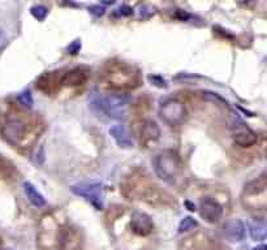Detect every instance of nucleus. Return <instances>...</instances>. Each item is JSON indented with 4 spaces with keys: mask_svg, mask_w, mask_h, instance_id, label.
Returning a JSON list of instances; mask_svg holds the SVG:
<instances>
[{
    "mask_svg": "<svg viewBox=\"0 0 267 250\" xmlns=\"http://www.w3.org/2000/svg\"><path fill=\"white\" fill-rule=\"evenodd\" d=\"M38 243L44 250H76L80 244L79 231L63 212L51 211L41 219Z\"/></svg>",
    "mask_w": 267,
    "mask_h": 250,
    "instance_id": "f257e3e1",
    "label": "nucleus"
},
{
    "mask_svg": "<svg viewBox=\"0 0 267 250\" xmlns=\"http://www.w3.org/2000/svg\"><path fill=\"white\" fill-rule=\"evenodd\" d=\"M0 133L8 143L16 147H30L40 137L38 126L24 114H11L3 119Z\"/></svg>",
    "mask_w": 267,
    "mask_h": 250,
    "instance_id": "f03ea898",
    "label": "nucleus"
},
{
    "mask_svg": "<svg viewBox=\"0 0 267 250\" xmlns=\"http://www.w3.org/2000/svg\"><path fill=\"white\" fill-rule=\"evenodd\" d=\"M154 171L160 180L172 188L185 189L186 176L181 158L172 150L160 151L153 161Z\"/></svg>",
    "mask_w": 267,
    "mask_h": 250,
    "instance_id": "7ed1b4c3",
    "label": "nucleus"
},
{
    "mask_svg": "<svg viewBox=\"0 0 267 250\" xmlns=\"http://www.w3.org/2000/svg\"><path fill=\"white\" fill-rule=\"evenodd\" d=\"M102 83L111 89H133L139 85V75L133 67L125 63H110L100 76Z\"/></svg>",
    "mask_w": 267,
    "mask_h": 250,
    "instance_id": "20e7f679",
    "label": "nucleus"
},
{
    "mask_svg": "<svg viewBox=\"0 0 267 250\" xmlns=\"http://www.w3.org/2000/svg\"><path fill=\"white\" fill-rule=\"evenodd\" d=\"M129 98L124 94H108L104 97H96L91 102V106L112 119H124Z\"/></svg>",
    "mask_w": 267,
    "mask_h": 250,
    "instance_id": "39448f33",
    "label": "nucleus"
},
{
    "mask_svg": "<svg viewBox=\"0 0 267 250\" xmlns=\"http://www.w3.org/2000/svg\"><path fill=\"white\" fill-rule=\"evenodd\" d=\"M159 118L170 126H180L186 119L185 106L176 98H166L160 100Z\"/></svg>",
    "mask_w": 267,
    "mask_h": 250,
    "instance_id": "423d86ee",
    "label": "nucleus"
},
{
    "mask_svg": "<svg viewBox=\"0 0 267 250\" xmlns=\"http://www.w3.org/2000/svg\"><path fill=\"white\" fill-rule=\"evenodd\" d=\"M71 189L76 196L84 197L86 201H89L96 210L103 208V186L99 182H81L73 185Z\"/></svg>",
    "mask_w": 267,
    "mask_h": 250,
    "instance_id": "0eeeda50",
    "label": "nucleus"
},
{
    "mask_svg": "<svg viewBox=\"0 0 267 250\" xmlns=\"http://www.w3.org/2000/svg\"><path fill=\"white\" fill-rule=\"evenodd\" d=\"M266 186L267 182L265 175L260 176L258 179L253 180V181L248 182L244 186V192H242V205L249 208L254 198L260 200V202H262V204H266Z\"/></svg>",
    "mask_w": 267,
    "mask_h": 250,
    "instance_id": "6e6552de",
    "label": "nucleus"
},
{
    "mask_svg": "<svg viewBox=\"0 0 267 250\" xmlns=\"http://www.w3.org/2000/svg\"><path fill=\"white\" fill-rule=\"evenodd\" d=\"M139 181L142 182V188H139V186L133 184V188H124V189H129L132 192L133 196L139 197V200L147 201L151 205H155L158 201H163L160 198L162 197V192H160L159 186L155 185L154 182L149 181L147 179H145V176H139Z\"/></svg>",
    "mask_w": 267,
    "mask_h": 250,
    "instance_id": "1a4fd4ad",
    "label": "nucleus"
},
{
    "mask_svg": "<svg viewBox=\"0 0 267 250\" xmlns=\"http://www.w3.org/2000/svg\"><path fill=\"white\" fill-rule=\"evenodd\" d=\"M131 231L135 236L146 237L150 236L154 232V222L150 218V215L142 211H134L131 215V222H129Z\"/></svg>",
    "mask_w": 267,
    "mask_h": 250,
    "instance_id": "9d476101",
    "label": "nucleus"
},
{
    "mask_svg": "<svg viewBox=\"0 0 267 250\" xmlns=\"http://www.w3.org/2000/svg\"><path fill=\"white\" fill-rule=\"evenodd\" d=\"M232 137H233L236 145L241 147L253 146L258 141L257 133L248 128L240 118H237V123L235 122L232 124Z\"/></svg>",
    "mask_w": 267,
    "mask_h": 250,
    "instance_id": "9b49d317",
    "label": "nucleus"
},
{
    "mask_svg": "<svg viewBox=\"0 0 267 250\" xmlns=\"http://www.w3.org/2000/svg\"><path fill=\"white\" fill-rule=\"evenodd\" d=\"M200 215L207 223L215 224L223 216V208L218 201L213 200L210 197H205L200 201Z\"/></svg>",
    "mask_w": 267,
    "mask_h": 250,
    "instance_id": "f8f14e48",
    "label": "nucleus"
},
{
    "mask_svg": "<svg viewBox=\"0 0 267 250\" xmlns=\"http://www.w3.org/2000/svg\"><path fill=\"white\" fill-rule=\"evenodd\" d=\"M89 79V69L84 67L69 69L61 76L60 83L64 87H77V86L85 85V83Z\"/></svg>",
    "mask_w": 267,
    "mask_h": 250,
    "instance_id": "ddd939ff",
    "label": "nucleus"
},
{
    "mask_svg": "<svg viewBox=\"0 0 267 250\" xmlns=\"http://www.w3.org/2000/svg\"><path fill=\"white\" fill-rule=\"evenodd\" d=\"M139 138L143 145H147L150 142H154L159 139L160 129L158 124L151 119H145L139 124Z\"/></svg>",
    "mask_w": 267,
    "mask_h": 250,
    "instance_id": "4468645a",
    "label": "nucleus"
},
{
    "mask_svg": "<svg viewBox=\"0 0 267 250\" xmlns=\"http://www.w3.org/2000/svg\"><path fill=\"white\" fill-rule=\"evenodd\" d=\"M110 134L115 139V142L118 143L120 147H123V149H131V147H133V141L128 134V132H127V129L124 128V125H114L110 129Z\"/></svg>",
    "mask_w": 267,
    "mask_h": 250,
    "instance_id": "2eb2a0df",
    "label": "nucleus"
},
{
    "mask_svg": "<svg viewBox=\"0 0 267 250\" xmlns=\"http://www.w3.org/2000/svg\"><path fill=\"white\" fill-rule=\"evenodd\" d=\"M225 233L233 241H241L245 237V225L241 220H232L225 225Z\"/></svg>",
    "mask_w": 267,
    "mask_h": 250,
    "instance_id": "dca6fc26",
    "label": "nucleus"
},
{
    "mask_svg": "<svg viewBox=\"0 0 267 250\" xmlns=\"http://www.w3.org/2000/svg\"><path fill=\"white\" fill-rule=\"evenodd\" d=\"M24 192H25L28 200L32 202L37 208H43L46 206V200L44 197L36 189V186L32 182H24Z\"/></svg>",
    "mask_w": 267,
    "mask_h": 250,
    "instance_id": "f3484780",
    "label": "nucleus"
},
{
    "mask_svg": "<svg viewBox=\"0 0 267 250\" xmlns=\"http://www.w3.org/2000/svg\"><path fill=\"white\" fill-rule=\"evenodd\" d=\"M250 236L254 241H264L266 239V225L264 222H257L249 225Z\"/></svg>",
    "mask_w": 267,
    "mask_h": 250,
    "instance_id": "a211bd4d",
    "label": "nucleus"
},
{
    "mask_svg": "<svg viewBox=\"0 0 267 250\" xmlns=\"http://www.w3.org/2000/svg\"><path fill=\"white\" fill-rule=\"evenodd\" d=\"M196 227H198V223H197L196 219H193L192 216H185V218L181 219V222L178 224V233L188 232V231H192Z\"/></svg>",
    "mask_w": 267,
    "mask_h": 250,
    "instance_id": "6ab92c4d",
    "label": "nucleus"
},
{
    "mask_svg": "<svg viewBox=\"0 0 267 250\" xmlns=\"http://www.w3.org/2000/svg\"><path fill=\"white\" fill-rule=\"evenodd\" d=\"M17 99L22 107H25V108H32L33 104H34L32 93H30L29 90H24V91H21V93L17 95Z\"/></svg>",
    "mask_w": 267,
    "mask_h": 250,
    "instance_id": "aec40b11",
    "label": "nucleus"
},
{
    "mask_svg": "<svg viewBox=\"0 0 267 250\" xmlns=\"http://www.w3.org/2000/svg\"><path fill=\"white\" fill-rule=\"evenodd\" d=\"M30 13H32V16L36 18V20L43 21V20L46 18L47 13H48V9H47L44 5H33V7L30 8Z\"/></svg>",
    "mask_w": 267,
    "mask_h": 250,
    "instance_id": "412c9836",
    "label": "nucleus"
},
{
    "mask_svg": "<svg viewBox=\"0 0 267 250\" xmlns=\"http://www.w3.org/2000/svg\"><path fill=\"white\" fill-rule=\"evenodd\" d=\"M115 16H121V17H128L131 14H133V8L127 5V4H123L118 9H115Z\"/></svg>",
    "mask_w": 267,
    "mask_h": 250,
    "instance_id": "4be33fe9",
    "label": "nucleus"
},
{
    "mask_svg": "<svg viewBox=\"0 0 267 250\" xmlns=\"http://www.w3.org/2000/svg\"><path fill=\"white\" fill-rule=\"evenodd\" d=\"M80 50H81V41H80V40L73 41V42H72L71 44H69V46L67 47L68 54H71V55L79 54Z\"/></svg>",
    "mask_w": 267,
    "mask_h": 250,
    "instance_id": "5701e85b",
    "label": "nucleus"
},
{
    "mask_svg": "<svg viewBox=\"0 0 267 250\" xmlns=\"http://www.w3.org/2000/svg\"><path fill=\"white\" fill-rule=\"evenodd\" d=\"M149 80L158 87H167L166 80L163 77H160V76H149Z\"/></svg>",
    "mask_w": 267,
    "mask_h": 250,
    "instance_id": "b1692460",
    "label": "nucleus"
},
{
    "mask_svg": "<svg viewBox=\"0 0 267 250\" xmlns=\"http://www.w3.org/2000/svg\"><path fill=\"white\" fill-rule=\"evenodd\" d=\"M89 11L90 13H93L96 17H100V16H103L104 12H106V8L100 7V5H91V7L89 8Z\"/></svg>",
    "mask_w": 267,
    "mask_h": 250,
    "instance_id": "393cba45",
    "label": "nucleus"
},
{
    "mask_svg": "<svg viewBox=\"0 0 267 250\" xmlns=\"http://www.w3.org/2000/svg\"><path fill=\"white\" fill-rule=\"evenodd\" d=\"M5 43H7V37H5L3 30H0V50L5 46Z\"/></svg>",
    "mask_w": 267,
    "mask_h": 250,
    "instance_id": "a878e982",
    "label": "nucleus"
},
{
    "mask_svg": "<svg viewBox=\"0 0 267 250\" xmlns=\"http://www.w3.org/2000/svg\"><path fill=\"white\" fill-rule=\"evenodd\" d=\"M185 205H186V206H188V210H190V211H196L197 210L196 206H194V205L190 204V202H185Z\"/></svg>",
    "mask_w": 267,
    "mask_h": 250,
    "instance_id": "bb28decb",
    "label": "nucleus"
},
{
    "mask_svg": "<svg viewBox=\"0 0 267 250\" xmlns=\"http://www.w3.org/2000/svg\"><path fill=\"white\" fill-rule=\"evenodd\" d=\"M253 250H267V248H266V245H264V244H262V245H258V247L254 248Z\"/></svg>",
    "mask_w": 267,
    "mask_h": 250,
    "instance_id": "cd10ccee",
    "label": "nucleus"
}]
</instances>
